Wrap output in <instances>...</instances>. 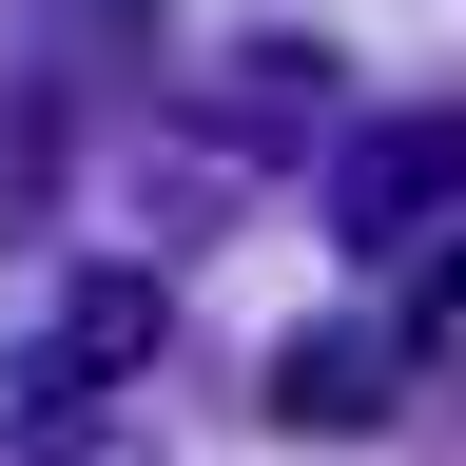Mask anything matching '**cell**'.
I'll list each match as a JSON object with an SVG mask.
<instances>
[{"instance_id": "cell-1", "label": "cell", "mask_w": 466, "mask_h": 466, "mask_svg": "<svg viewBox=\"0 0 466 466\" xmlns=\"http://www.w3.org/2000/svg\"><path fill=\"white\" fill-rule=\"evenodd\" d=\"M466 214V116H370V137H330V233L350 253H408V233Z\"/></svg>"}, {"instance_id": "cell-2", "label": "cell", "mask_w": 466, "mask_h": 466, "mask_svg": "<svg viewBox=\"0 0 466 466\" xmlns=\"http://www.w3.org/2000/svg\"><path fill=\"white\" fill-rule=\"evenodd\" d=\"M272 408H291L311 447H350V428H389V408H408V330H370V311L291 330V350H272Z\"/></svg>"}, {"instance_id": "cell-3", "label": "cell", "mask_w": 466, "mask_h": 466, "mask_svg": "<svg viewBox=\"0 0 466 466\" xmlns=\"http://www.w3.org/2000/svg\"><path fill=\"white\" fill-rule=\"evenodd\" d=\"M156 350V272H78V311H58V370H137Z\"/></svg>"}, {"instance_id": "cell-4", "label": "cell", "mask_w": 466, "mask_h": 466, "mask_svg": "<svg viewBox=\"0 0 466 466\" xmlns=\"http://www.w3.org/2000/svg\"><path fill=\"white\" fill-rule=\"evenodd\" d=\"M39 214H58V97L0 78V233H39Z\"/></svg>"}, {"instance_id": "cell-5", "label": "cell", "mask_w": 466, "mask_h": 466, "mask_svg": "<svg viewBox=\"0 0 466 466\" xmlns=\"http://www.w3.org/2000/svg\"><path fill=\"white\" fill-rule=\"evenodd\" d=\"M214 137H311V58H291V39H253V58L214 78Z\"/></svg>"}]
</instances>
